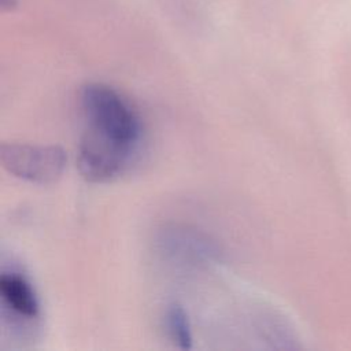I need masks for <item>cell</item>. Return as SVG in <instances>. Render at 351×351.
Masks as SVG:
<instances>
[{
  "label": "cell",
  "instance_id": "cell-1",
  "mask_svg": "<svg viewBox=\"0 0 351 351\" xmlns=\"http://www.w3.org/2000/svg\"><path fill=\"white\" fill-rule=\"evenodd\" d=\"M85 133L134 154L141 138V122L132 106L111 86L88 84L81 90Z\"/></svg>",
  "mask_w": 351,
  "mask_h": 351
},
{
  "label": "cell",
  "instance_id": "cell-2",
  "mask_svg": "<svg viewBox=\"0 0 351 351\" xmlns=\"http://www.w3.org/2000/svg\"><path fill=\"white\" fill-rule=\"evenodd\" d=\"M3 167L12 176L37 184L56 181L67 163V155L59 145H32L3 143L0 147Z\"/></svg>",
  "mask_w": 351,
  "mask_h": 351
},
{
  "label": "cell",
  "instance_id": "cell-3",
  "mask_svg": "<svg viewBox=\"0 0 351 351\" xmlns=\"http://www.w3.org/2000/svg\"><path fill=\"white\" fill-rule=\"evenodd\" d=\"M159 252L180 265H204L219 258L218 245L204 233L182 226H165L156 240Z\"/></svg>",
  "mask_w": 351,
  "mask_h": 351
},
{
  "label": "cell",
  "instance_id": "cell-4",
  "mask_svg": "<svg viewBox=\"0 0 351 351\" xmlns=\"http://www.w3.org/2000/svg\"><path fill=\"white\" fill-rule=\"evenodd\" d=\"M132 155L84 133L78 145L77 165L85 180L90 182H107L125 170Z\"/></svg>",
  "mask_w": 351,
  "mask_h": 351
},
{
  "label": "cell",
  "instance_id": "cell-5",
  "mask_svg": "<svg viewBox=\"0 0 351 351\" xmlns=\"http://www.w3.org/2000/svg\"><path fill=\"white\" fill-rule=\"evenodd\" d=\"M0 295L4 307L22 319H36L40 314L37 295L25 276L16 271L0 274Z\"/></svg>",
  "mask_w": 351,
  "mask_h": 351
},
{
  "label": "cell",
  "instance_id": "cell-6",
  "mask_svg": "<svg viewBox=\"0 0 351 351\" xmlns=\"http://www.w3.org/2000/svg\"><path fill=\"white\" fill-rule=\"evenodd\" d=\"M166 326L173 343L181 350L192 348V330L186 311L182 306L173 303L166 310Z\"/></svg>",
  "mask_w": 351,
  "mask_h": 351
}]
</instances>
